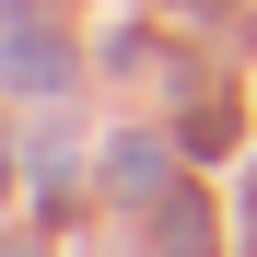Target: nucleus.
<instances>
[{
  "label": "nucleus",
  "instance_id": "1",
  "mask_svg": "<svg viewBox=\"0 0 257 257\" xmlns=\"http://www.w3.org/2000/svg\"><path fill=\"white\" fill-rule=\"evenodd\" d=\"M164 187V152L152 141H117V199H152Z\"/></svg>",
  "mask_w": 257,
  "mask_h": 257
},
{
  "label": "nucleus",
  "instance_id": "3",
  "mask_svg": "<svg viewBox=\"0 0 257 257\" xmlns=\"http://www.w3.org/2000/svg\"><path fill=\"white\" fill-rule=\"evenodd\" d=\"M164 245H176V257H199V245H210V222H199V199H176V210H164Z\"/></svg>",
  "mask_w": 257,
  "mask_h": 257
},
{
  "label": "nucleus",
  "instance_id": "4",
  "mask_svg": "<svg viewBox=\"0 0 257 257\" xmlns=\"http://www.w3.org/2000/svg\"><path fill=\"white\" fill-rule=\"evenodd\" d=\"M0 257H24V245H0Z\"/></svg>",
  "mask_w": 257,
  "mask_h": 257
},
{
  "label": "nucleus",
  "instance_id": "2",
  "mask_svg": "<svg viewBox=\"0 0 257 257\" xmlns=\"http://www.w3.org/2000/svg\"><path fill=\"white\" fill-rule=\"evenodd\" d=\"M12 82H35V94H47V82H59V35H24V47H12Z\"/></svg>",
  "mask_w": 257,
  "mask_h": 257
}]
</instances>
